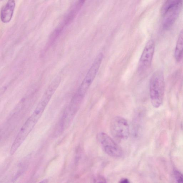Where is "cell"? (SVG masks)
<instances>
[{
  "mask_svg": "<svg viewBox=\"0 0 183 183\" xmlns=\"http://www.w3.org/2000/svg\"><path fill=\"white\" fill-rule=\"evenodd\" d=\"M51 97L44 94L35 111L22 127L12 146L10 153L14 154L34 128L50 101Z\"/></svg>",
  "mask_w": 183,
  "mask_h": 183,
  "instance_id": "cell-1",
  "label": "cell"
},
{
  "mask_svg": "<svg viewBox=\"0 0 183 183\" xmlns=\"http://www.w3.org/2000/svg\"><path fill=\"white\" fill-rule=\"evenodd\" d=\"M165 93V81L163 71H156L151 78L149 94L151 101L154 107H160L163 102Z\"/></svg>",
  "mask_w": 183,
  "mask_h": 183,
  "instance_id": "cell-2",
  "label": "cell"
},
{
  "mask_svg": "<svg viewBox=\"0 0 183 183\" xmlns=\"http://www.w3.org/2000/svg\"><path fill=\"white\" fill-rule=\"evenodd\" d=\"M103 58L104 55L101 52L97 56L75 94L84 99L97 74Z\"/></svg>",
  "mask_w": 183,
  "mask_h": 183,
  "instance_id": "cell-3",
  "label": "cell"
},
{
  "mask_svg": "<svg viewBox=\"0 0 183 183\" xmlns=\"http://www.w3.org/2000/svg\"><path fill=\"white\" fill-rule=\"evenodd\" d=\"M110 130L112 136L117 140H126L129 136L130 129L128 122L121 117L112 118L110 123Z\"/></svg>",
  "mask_w": 183,
  "mask_h": 183,
  "instance_id": "cell-4",
  "label": "cell"
},
{
  "mask_svg": "<svg viewBox=\"0 0 183 183\" xmlns=\"http://www.w3.org/2000/svg\"><path fill=\"white\" fill-rule=\"evenodd\" d=\"M97 139L103 151L112 157H119L123 156L122 150L109 135L104 133L98 134Z\"/></svg>",
  "mask_w": 183,
  "mask_h": 183,
  "instance_id": "cell-5",
  "label": "cell"
},
{
  "mask_svg": "<svg viewBox=\"0 0 183 183\" xmlns=\"http://www.w3.org/2000/svg\"><path fill=\"white\" fill-rule=\"evenodd\" d=\"M155 50V42L153 40H149L146 45L139 61L138 71L140 73H143L151 67Z\"/></svg>",
  "mask_w": 183,
  "mask_h": 183,
  "instance_id": "cell-6",
  "label": "cell"
},
{
  "mask_svg": "<svg viewBox=\"0 0 183 183\" xmlns=\"http://www.w3.org/2000/svg\"><path fill=\"white\" fill-rule=\"evenodd\" d=\"M182 1L169 6L163 14V27L165 30L169 29L174 24L179 17L182 9Z\"/></svg>",
  "mask_w": 183,
  "mask_h": 183,
  "instance_id": "cell-7",
  "label": "cell"
},
{
  "mask_svg": "<svg viewBox=\"0 0 183 183\" xmlns=\"http://www.w3.org/2000/svg\"><path fill=\"white\" fill-rule=\"evenodd\" d=\"M16 6L15 0H8L1 9V17L3 23H6L11 21Z\"/></svg>",
  "mask_w": 183,
  "mask_h": 183,
  "instance_id": "cell-8",
  "label": "cell"
},
{
  "mask_svg": "<svg viewBox=\"0 0 183 183\" xmlns=\"http://www.w3.org/2000/svg\"><path fill=\"white\" fill-rule=\"evenodd\" d=\"M174 57L177 62H180L183 58V28L181 30L175 47Z\"/></svg>",
  "mask_w": 183,
  "mask_h": 183,
  "instance_id": "cell-9",
  "label": "cell"
},
{
  "mask_svg": "<svg viewBox=\"0 0 183 183\" xmlns=\"http://www.w3.org/2000/svg\"><path fill=\"white\" fill-rule=\"evenodd\" d=\"M183 0H167L165 4L162 6L161 9V13L163 14L165 13L168 8L172 5L176 3L182 1Z\"/></svg>",
  "mask_w": 183,
  "mask_h": 183,
  "instance_id": "cell-10",
  "label": "cell"
},
{
  "mask_svg": "<svg viewBox=\"0 0 183 183\" xmlns=\"http://www.w3.org/2000/svg\"><path fill=\"white\" fill-rule=\"evenodd\" d=\"M174 174L176 181L178 183H183V174L179 171L174 170Z\"/></svg>",
  "mask_w": 183,
  "mask_h": 183,
  "instance_id": "cell-11",
  "label": "cell"
},
{
  "mask_svg": "<svg viewBox=\"0 0 183 183\" xmlns=\"http://www.w3.org/2000/svg\"><path fill=\"white\" fill-rule=\"evenodd\" d=\"M95 180L97 181H96V182H106V180L105 179L104 177H103L102 176H98V177L96 178Z\"/></svg>",
  "mask_w": 183,
  "mask_h": 183,
  "instance_id": "cell-12",
  "label": "cell"
},
{
  "mask_svg": "<svg viewBox=\"0 0 183 183\" xmlns=\"http://www.w3.org/2000/svg\"><path fill=\"white\" fill-rule=\"evenodd\" d=\"M121 183H130V181L128 179L126 178H122L120 180L119 182Z\"/></svg>",
  "mask_w": 183,
  "mask_h": 183,
  "instance_id": "cell-13",
  "label": "cell"
},
{
  "mask_svg": "<svg viewBox=\"0 0 183 183\" xmlns=\"http://www.w3.org/2000/svg\"><path fill=\"white\" fill-rule=\"evenodd\" d=\"M1 1H2V0H1Z\"/></svg>",
  "mask_w": 183,
  "mask_h": 183,
  "instance_id": "cell-14",
  "label": "cell"
}]
</instances>
